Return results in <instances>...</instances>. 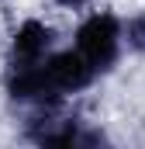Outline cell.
<instances>
[{
    "instance_id": "6da1fadb",
    "label": "cell",
    "mask_w": 145,
    "mask_h": 149,
    "mask_svg": "<svg viewBox=\"0 0 145 149\" xmlns=\"http://www.w3.org/2000/svg\"><path fill=\"white\" fill-rule=\"evenodd\" d=\"M76 52L93 66V73L110 70L117 63V52H121V24L114 14H93L79 24L76 31Z\"/></svg>"
},
{
    "instance_id": "7a4b0ae2",
    "label": "cell",
    "mask_w": 145,
    "mask_h": 149,
    "mask_svg": "<svg viewBox=\"0 0 145 149\" xmlns=\"http://www.w3.org/2000/svg\"><path fill=\"white\" fill-rule=\"evenodd\" d=\"M48 49H52V28L41 24V21H35V17L24 21V24L14 31V42H10V70L41 63Z\"/></svg>"
},
{
    "instance_id": "3957f363",
    "label": "cell",
    "mask_w": 145,
    "mask_h": 149,
    "mask_svg": "<svg viewBox=\"0 0 145 149\" xmlns=\"http://www.w3.org/2000/svg\"><path fill=\"white\" fill-rule=\"evenodd\" d=\"M41 66H45L48 83H52L59 94H76V90L90 87V80H93V66H90L79 52H59V56H52V59L41 63Z\"/></svg>"
},
{
    "instance_id": "277c9868",
    "label": "cell",
    "mask_w": 145,
    "mask_h": 149,
    "mask_svg": "<svg viewBox=\"0 0 145 149\" xmlns=\"http://www.w3.org/2000/svg\"><path fill=\"white\" fill-rule=\"evenodd\" d=\"M121 38L128 42V49L145 52V10H142V14H135V17H128V24L121 28Z\"/></svg>"
},
{
    "instance_id": "5b68a950",
    "label": "cell",
    "mask_w": 145,
    "mask_h": 149,
    "mask_svg": "<svg viewBox=\"0 0 145 149\" xmlns=\"http://www.w3.org/2000/svg\"><path fill=\"white\" fill-rule=\"evenodd\" d=\"M59 7H83V3H90V0H55Z\"/></svg>"
}]
</instances>
